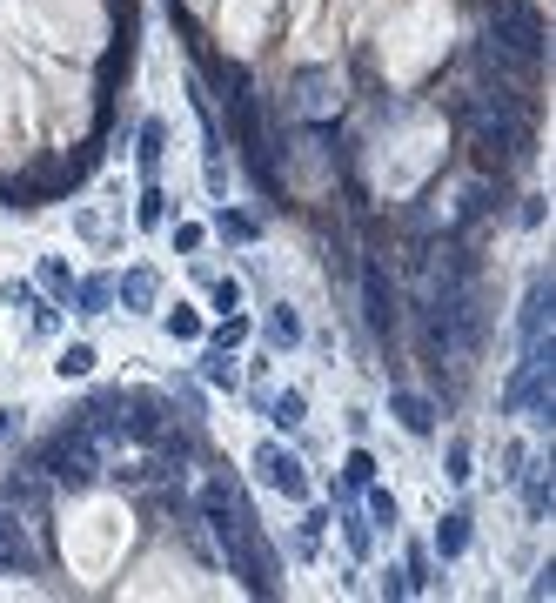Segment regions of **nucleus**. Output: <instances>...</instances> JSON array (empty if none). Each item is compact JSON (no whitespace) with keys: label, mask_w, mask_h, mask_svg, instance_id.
Returning a JSON list of instances; mask_svg holds the SVG:
<instances>
[{"label":"nucleus","mask_w":556,"mask_h":603,"mask_svg":"<svg viewBox=\"0 0 556 603\" xmlns=\"http://www.w3.org/2000/svg\"><path fill=\"white\" fill-rule=\"evenodd\" d=\"M34 469H41L47 483H61V490H88L94 476H101V443L81 423H67L54 443L34 449Z\"/></svg>","instance_id":"obj_1"},{"label":"nucleus","mask_w":556,"mask_h":603,"mask_svg":"<svg viewBox=\"0 0 556 603\" xmlns=\"http://www.w3.org/2000/svg\"><path fill=\"white\" fill-rule=\"evenodd\" d=\"M490 47L496 54H510L516 67H543V14H536L530 0H496V21H490Z\"/></svg>","instance_id":"obj_2"},{"label":"nucleus","mask_w":556,"mask_h":603,"mask_svg":"<svg viewBox=\"0 0 556 603\" xmlns=\"http://www.w3.org/2000/svg\"><path fill=\"white\" fill-rule=\"evenodd\" d=\"M362 322H369V335H389L402 329V302H396V282H389V262H362Z\"/></svg>","instance_id":"obj_3"},{"label":"nucleus","mask_w":556,"mask_h":603,"mask_svg":"<svg viewBox=\"0 0 556 603\" xmlns=\"http://www.w3.org/2000/svg\"><path fill=\"white\" fill-rule=\"evenodd\" d=\"M255 476H262L268 490H282L289 503H309V476H302V463H295L282 443H262V449H255Z\"/></svg>","instance_id":"obj_4"},{"label":"nucleus","mask_w":556,"mask_h":603,"mask_svg":"<svg viewBox=\"0 0 556 603\" xmlns=\"http://www.w3.org/2000/svg\"><path fill=\"white\" fill-rule=\"evenodd\" d=\"M389 416H396L409 436H436V416H443V409H436V396H423V389H396V396H389Z\"/></svg>","instance_id":"obj_5"},{"label":"nucleus","mask_w":556,"mask_h":603,"mask_svg":"<svg viewBox=\"0 0 556 603\" xmlns=\"http://www.w3.org/2000/svg\"><path fill=\"white\" fill-rule=\"evenodd\" d=\"M114 295H121V309H134V315H148L161 302V275L155 268H128L121 282H114Z\"/></svg>","instance_id":"obj_6"},{"label":"nucleus","mask_w":556,"mask_h":603,"mask_svg":"<svg viewBox=\"0 0 556 603\" xmlns=\"http://www.w3.org/2000/svg\"><path fill=\"white\" fill-rule=\"evenodd\" d=\"M543 309H550V275H530V295H523V349L543 356Z\"/></svg>","instance_id":"obj_7"},{"label":"nucleus","mask_w":556,"mask_h":603,"mask_svg":"<svg viewBox=\"0 0 556 603\" xmlns=\"http://www.w3.org/2000/svg\"><path fill=\"white\" fill-rule=\"evenodd\" d=\"M0 570H34V550H27L21 516H0Z\"/></svg>","instance_id":"obj_8"},{"label":"nucleus","mask_w":556,"mask_h":603,"mask_svg":"<svg viewBox=\"0 0 556 603\" xmlns=\"http://www.w3.org/2000/svg\"><path fill=\"white\" fill-rule=\"evenodd\" d=\"M262 335L275 342V349H295V342H302V315H295L289 302H275V309H268V322H262Z\"/></svg>","instance_id":"obj_9"},{"label":"nucleus","mask_w":556,"mask_h":603,"mask_svg":"<svg viewBox=\"0 0 556 603\" xmlns=\"http://www.w3.org/2000/svg\"><path fill=\"white\" fill-rule=\"evenodd\" d=\"M463 550H469V516H463V510H449L443 523H436V557L449 563V557H463Z\"/></svg>","instance_id":"obj_10"},{"label":"nucleus","mask_w":556,"mask_h":603,"mask_svg":"<svg viewBox=\"0 0 556 603\" xmlns=\"http://www.w3.org/2000/svg\"><path fill=\"white\" fill-rule=\"evenodd\" d=\"M74 302H81V315H108V302H114V275H88V282H74Z\"/></svg>","instance_id":"obj_11"},{"label":"nucleus","mask_w":556,"mask_h":603,"mask_svg":"<svg viewBox=\"0 0 556 603\" xmlns=\"http://www.w3.org/2000/svg\"><path fill=\"white\" fill-rule=\"evenodd\" d=\"M295 88H302V114H309V121H329V74H322V67H309Z\"/></svg>","instance_id":"obj_12"},{"label":"nucleus","mask_w":556,"mask_h":603,"mask_svg":"<svg viewBox=\"0 0 556 603\" xmlns=\"http://www.w3.org/2000/svg\"><path fill=\"white\" fill-rule=\"evenodd\" d=\"M201 376L215 382V389H228V396L242 389V369H235V356H228V349H208V356H201Z\"/></svg>","instance_id":"obj_13"},{"label":"nucleus","mask_w":556,"mask_h":603,"mask_svg":"<svg viewBox=\"0 0 556 603\" xmlns=\"http://www.w3.org/2000/svg\"><path fill=\"white\" fill-rule=\"evenodd\" d=\"M302 409H309V396H302V389H282V396L268 402V416H275V423H282V429H302V423H309Z\"/></svg>","instance_id":"obj_14"},{"label":"nucleus","mask_w":556,"mask_h":603,"mask_svg":"<svg viewBox=\"0 0 556 603\" xmlns=\"http://www.w3.org/2000/svg\"><path fill=\"white\" fill-rule=\"evenodd\" d=\"M54 369H61V382H81V376H94V349H88V342H67Z\"/></svg>","instance_id":"obj_15"},{"label":"nucleus","mask_w":556,"mask_h":603,"mask_svg":"<svg viewBox=\"0 0 556 603\" xmlns=\"http://www.w3.org/2000/svg\"><path fill=\"white\" fill-rule=\"evenodd\" d=\"M362 483H376V456H369V449H349V463H342V496L362 490Z\"/></svg>","instance_id":"obj_16"},{"label":"nucleus","mask_w":556,"mask_h":603,"mask_svg":"<svg viewBox=\"0 0 556 603\" xmlns=\"http://www.w3.org/2000/svg\"><path fill=\"white\" fill-rule=\"evenodd\" d=\"M161 155H168V128H161V121H141V168L155 175Z\"/></svg>","instance_id":"obj_17"},{"label":"nucleus","mask_w":556,"mask_h":603,"mask_svg":"<svg viewBox=\"0 0 556 603\" xmlns=\"http://www.w3.org/2000/svg\"><path fill=\"white\" fill-rule=\"evenodd\" d=\"M215 235H222V242H255V215H242V208H222V215H215Z\"/></svg>","instance_id":"obj_18"},{"label":"nucleus","mask_w":556,"mask_h":603,"mask_svg":"<svg viewBox=\"0 0 556 603\" xmlns=\"http://www.w3.org/2000/svg\"><path fill=\"white\" fill-rule=\"evenodd\" d=\"M134 222H141V228H168V195H161V188H141V208H134Z\"/></svg>","instance_id":"obj_19"},{"label":"nucleus","mask_w":556,"mask_h":603,"mask_svg":"<svg viewBox=\"0 0 556 603\" xmlns=\"http://www.w3.org/2000/svg\"><path fill=\"white\" fill-rule=\"evenodd\" d=\"M342 536H349V550H356V557L376 550V523H362V516H342Z\"/></svg>","instance_id":"obj_20"},{"label":"nucleus","mask_w":556,"mask_h":603,"mask_svg":"<svg viewBox=\"0 0 556 603\" xmlns=\"http://www.w3.org/2000/svg\"><path fill=\"white\" fill-rule=\"evenodd\" d=\"M362 496H369V523H389V530H396V496L376 490V483H362Z\"/></svg>","instance_id":"obj_21"},{"label":"nucleus","mask_w":556,"mask_h":603,"mask_svg":"<svg viewBox=\"0 0 556 603\" xmlns=\"http://www.w3.org/2000/svg\"><path fill=\"white\" fill-rule=\"evenodd\" d=\"M242 342H248V322L228 309V315H222V329H215V349H242Z\"/></svg>","instance_id":"obj_22"},{"label":"nucleus","mask_w":556,"mask_h":603,"mask_svg":"<svg viewBox=\"0 0 556 603\" xmlns=\"http://www.w3.org/2000/svg\"><path fill=\"white\" fill-rule=\"evenodd\" d=\"M41 289H54V295H67V289H74V275H67V262H61V255H47V262H41Z\"/></svg>","instance_id":"obj_23"},{"label":"nucleus","mask_w":556,"mask_h":603,"mask_svg":"<svg viewBox=\"0 0 556 603\" xmlns=\"http://www.w3.org/2000/svg\"><path fill=\"white\" fill-rule=\"evenodd\" d=\"M208 295H215V309H242V282H235V275H222V282H215V289H208Z\"/></svg>","instance_id":"obj_24"},{"label":"nucleus","mask_w":556,"mask_h":603,"mask_svg":"<svg viewBox=\"0 0 556 603\" xmlns=\"http://www.w3.org/2000/svg\"><path fill=\"white\" fill-rule=\"evenodd\" d=\"M476 469H469V443H449V483H469Z\"/></svg>","instance_id":"obj_25"},{"label":"nucleus","mask_w":556,"mask_h":603,"mask_svg":"<svg viewBox=\"0 0 556 603\" xmlns=\"http://www.w3.org/2000/svg\"><path fill=\"white\" fill-rule=\"evenodd\" d=\"M168 335H181V342H195V335H201V322H195L188 309H168Z\"/></svg>","instance_id":"obj_26"},{"label":"nucleus","mask_w":556,"mask_h":603,"mask_svg":"<svg viewBox=\"0 0 556 603\" xmlns=\"http://www.w3.org/2000/svg\"><path fill=\"white\" fill-rule=\"evenodd\" d=\"M201 242H208V235H201V228H195V222H181V228H175V248H181V255H195V248H201Z\"/></svg>","instance_id":"obj_27"},{"label":"nucleus","mask_w":556,"mask_h":603,"mask_svg":"<svg viewBox=\"0 0 556 603\" xmlns=\"http://www.w3.org/2000/svg\"><path fill=\"white\" fill-rule=\"evenodd\" d=\"M0 302H7V309H21V302H34V289H27V282H7V289H0Z\"/></svg>","instance_id":"obj_28"},{"label":"nucleus","mask_w":556,"mask_h":603,"mask_svg":"<svg viewBox=\"0 0 556 603\" xmlns=\"http://www.w3.org/2000/svg\"><path fill=\"white\" fill-rule=\"evenodd\" d=\"M0 436H21V409H0Z\"/></svg>","instance_id":"obj_29"}]
</instances>
